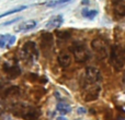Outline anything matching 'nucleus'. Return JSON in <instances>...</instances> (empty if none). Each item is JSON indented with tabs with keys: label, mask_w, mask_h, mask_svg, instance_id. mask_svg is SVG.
Returning <instances> with one entry per match:
<instances>
[{
	"label": "nucleus",
	"mask_w": 125,
	"mask_h": 120,
	"mask_svg": "<svg viewBox=\"0 0 125 120\" xmlns=\"http://www.w3.org/2000/svg\"><path fill=\"white\" fill-rule=\"evenodd\" d=\"M11 111L13 115L24 120H37L41 117L40 108L23 103L13 104L12 107H11Z\"/></svg>",
	"instance_id": "nucleus-1"
},
{
	"label": "nucleus",
	"mask_w": 125,
	"mask_h": 120,
	"mask_svg": "<svg viewBox=\"0 0 125 120\" xmlns=\"http://www.w3.org/2000/svg\"><path fill=\"white\" fill-rule=\"evenodd\" d=\"M101 80L102 75L99 69L95 67H87L84 73L82 74L81 80H80V85H81L82 90H84V88H88L92 85L99 84Z\"/></svg>",
	"instance_id": "nucleus-2"
},
{
	"label": "nucleus",
	"mask_w": 125,
	"mask_h": 120,
	"mask_svg": "<svg viewBox=\"0 0 125 120\" xmlns=\"http://www.w3.org/2000/svg\"><path fill=\"white\" fill-rule=\"evenodd\" d=\"M110 62L115 71H121L125 66V50L121 46L114 45L111 47Z\"/></svg>",
	"instance_id": "nucleus-3"
},
{
	"label": "nucleus",
	"mask_w": 125,
	"mask_h": 120,
	"mask_svg": "<svg viewBox=\"0 0 125 120\" xmlns=\"http://www.w3.org/2000/svg\"><path fill=\"white\" fill-rule=\"evenodd\" d=\"M70 51H71V54H73L75 60L77 62H79V63L87 62L91 58V55H90V52H89L87 46L84 45L83 43H80V42L73 43V45L70 46Z\"/></svg>",
	"instance_id": "nucleus-4"
},
{
	"label": "nucleus",
	"mask_w": 125,
	"mask_h": 120,
	"mask_svg": "<svg viewBox=\"0 0 125 120\" xmlns=\"http://www.w3.org/2000/svg\"><path fill=\"white\" fill-rule=\"evenodd\" d=\"M91 47L98 59H105L108 56H110L111 49L109 48V44L103 38H94L91 42Z\"/></svg>",
	"instance_id": "nucleus-5"
},
{
	"label": "nucleus",
	"mask_w": 125,
	"mask_h": 120,
	"mask_svg": "<svg viewBox=\"0 0 125 120\" xmlns=\"http://www.w3.org/2000/svg\"><path fill=\"white\" fill-rule=\"evenodd\" d=\"M22 52H23L24 59L30 62L35 61L40 56L39 48L34 42H26L22 47Z\"/></svg>",
	"instance_id": "nucleus-6"
},
{
	"label": "nucleus",
	"mask_w": 125,
	"mask_h": 120,
	"mask_svg": "<svg viewBox=\"0 0 125 120\" xmlns=\"http://www.w3.org/2000/svg\"><path fill=\"white\" fill-rule=\"evenodd\" d=\"M53 47V35L48 32H44L41 35V48L45 57H48Z\"/></svg>",
	"instance_id": "nucleus-7"
},
{
	"label": "nucleus",
	"mask_w": 125,
	"mask_h": 120,
	"mask_svg": "<svg viewBox=\"0 0 125 120\" xmlns=\"http://www.w3.org/2000/svg\"><path fill=\"white\" fill-rule=\"evenodd\" d=\"M100 92H101V86L99 84H95V85H92L88 88H84L83 93H82V97H83L84 102H92L98 99L100 95Z\"/></svg>",
	"instance_id": "nucleus-8"
},
{
	"label": "nucleus",
	"mask_w": 125,
	"mask_h": 120,
	"mask_svg": "<svg viewBox=\"0 0 125 120\" xmlns=\"http://www.w3.org/2000/svg\"><path fill=\"white\" fill-rule=\"evenodd\" d=\"M2 70L10 79H15V77H18L21 74V69L17 63L4 62L3 66H2Z\"/></svg>",
	"instance_id": "nucleus-9"
},
{
	"label": "nucleus",
	"mask_w": 125,
	"mask_h": 120,
	"mask_svg": "<svg viewBox=\"0 0 125 120\" xmlns=\"http://www.w3.org/2000/svg\"><path fill=\"white\" fill-rule=\"evenodd\" d=\"M64 22V17L62 14H57V15H54L52 17L48 22L46 23V28L47 30H54V28H58L59 26L62 24Z\"/></svg>",
	"instance_id": "nucleus-10"
},
{
	"label": "nucleus",
	"mask_w": 125,
	"mask_h": 120,
	"mask_svg": "<svg viewBox=\"0 0 125 120\" xmlns=\"http://www.w3.org/2000/svg\"><path fill=\"white\" fill-rule=\"evenodd\" d=\"M15 43V36L11 34H0V48H9Z\"/></svg>",
	"instance_id": "nucleus-11"
},
{
	"label": "nucleus",
	"mask_w": 125,
	"mask_h": 120,
	"mask_svg": "<svg viewBox=\"0 0 125 120\" xmlns=\"http://www.w3.org/2000/svg\"><path fill=\"white\" fill-rule=\"evenodd\" d=\"M57 61H58V64L62 67V68L66 69L68 68L71 64V56L68 51H62L59 52L58 57H57Z\"/></svg>",
	"instance_id": "nucleus-12"
},
{
	"label": "nucleus",
	"mask_w": 125,
	"mask_h": 120,
	"mask_svg": "<svg viewBox=\"0 0 125 120\" xmlns=\"http://www.w3.org/2000/svg\"><path fill=\"white\" fill-rule=\"evenodd\" d=\"M36 25H37V22L35 21V20H29V21L22 22V23L17 27L15 31H17V32H26V31L33 30Z\"/></svg>",
	"instance_id": "nucleus-13"
},
{
	"label": "nucleus",
	"mask_w": 125,
	"mask_h": 120,
	"mask_svg": "<svg viewBox=\"0 0 125 120\" xmlns=\"http://www.w3.org/2000/svg\"><path fill=\"white\" fill-rule=\"evenodd\" d=\"M56 108H57V111H58L59 114H62V115H66V114H68V112L71 111L70 105H68L67 103H62V102L57 104Z\"/></svg>",
	"instance_id": "nucleus-14"
},
{
	"label": "nucleus",
	"mask_w": 125,
	"mask_h": 120,
	"mask_svg": "<svg viewBox=\"0 0 125 120\" xmlns=\"http://www.w3.org/2000/svg\"><path fill=\"white\" fill-rule=\"evenodd\" d=\"M81 14L83 17H86V19L88 20H93L95 17L98 15V10H91V9H83V10L81 11Z\"/></svg>",
	"instance_id": "nucleus-15"
},
{
	"label": "nucleus",
	"mask_w": 125,
	"mask_h": 120,
	"mask_svg": "<svg viewBox=\"0 0 125 120\" xmlns=\"http://www.w3.org/2000/svg\"><path fill=\"white\" fill-rule=\"evenodd\" d=\"M114 13L119 17H125V4L123 2H116L114 4Z\"/></svg>",
	"instance_id": "nucleus-16"
},
{
	"label": "nucleus",
	"mask_w": 125,
	"mask_h": 120,
	"mask_svg": "<svg viewBox=\"0 0 125 120\" xmlns=\"http://www.w3.org/2000/svg\"><path fill=\"white\" fill-rule=\"evenodd\" d=\"M20 93V88L18 86H9L3 90V96H10V95H18Z\"/></svg>",
	"instance_id": "nucleus-17"
},
{
	"label": "nucleus",
	"mask_w": 125,
	"mask_h": 120,
	"mask_svg": "<svg viewBox=\"0 0 125 120\" xmlns=\"http://www.w3.org/2000/svg\"><path fill=\"white\" fill-rule=\"evenodd\" d=\"M56 35L58 38L66 41V39L70 38L71 36V31L70 30H64V31H56Z\"/></svg>",
	"instance_id": "nucleus-18"
},
{
	"label": "nucleus",
	"mask_w": 125,
	"mask_h": 120,
	"mask_svg": "<svg viewBox=\"0 0 125 120\" xmlns=\"http://www.w3.org/2000/svg\"><path fill=\"white\" fill-rule=\"evenodd\" d=\"M24 9H26V6H20V7H17V8L12 9V10H10V11H7V12H4V13H2V14H0V19H1V17H7V15L13 14V13H15V12H20V11L24 10Z\"/></svg>",
	"instance_id": "nucleus-19"
},
{
	"label": "nucleus",
	"mask_w": 125,
	"mask_h": 120,
	"mask_svg": "<svg viewBox=\"0 0 125 120\" xmlns=\"http://www.w3.org/2000/svg\"><path fill=\"white\" fill-rule=\"evenodd\" d=\"M71 0H53V1H50L47 2V6L48 7H56V6H59V4H64V3H68L70 2Z\"/></svg>",
	"instance_id": "nucleus-20"
},
{
	"label": "nucleus",
	"mask_w": 125,
	"mask_h": 120,
	"mask_svg": "<svg viewBox=\"0 0 125 120\" xmlns=\"http://www.w3.org/2000/svg\"><path fill=\"white\" fill-rule=\"evenodd\" d=\"M19 20H21V17H17V19H13V20H11V21H9V22H4L2 25H10V24H12V23H14V22H17V21H19Z\"/></svg>",
	"instance_id": "nucleus-21"
},
{
	"label": "nucleus",
	"mask_w": 125,
	"mask_h": 120,
	"mask_svg": "<svg viewBox=\"0 0 125 120\" xmlns=\"http://www.w3.org/2000/svg\"><path fill=\"white\" fill-rule=\"evenodd\" d=\"M122 82H123V84H125V70L123 72V77H122Z\"/></svg>",
	"instance_id": "nucleus-22"
},
{
	"label": "nucleus",
	"mask_w": 125,
	"mask_h": 120,
	"mask_svg": "<svg viewBox=\"0 0 125 120\" xmlns=\"http://www.w3.org/2000/svg\"><path fill=\"white\" fill-rule=\"evenodd\" d=\"M88 2H89V0H82L81 3L82 4H88Z\"/></svg>",
	"instance_id": "nucleus-23"
},
{
	"label": "nucleus",
	"mask_w": 125,
	"mask_h": 120,
	"mask_svg": "<svg viewBox=\"0 0 125 120\" xmlns=\"http://www.w3.org/2000/svg\"><path fill=\"white\" fill-rule=\"evenodd\" d=\"M79 112H86V109H82V107H80V109L78 110Z\"/></svg>",
	"instance_id": "nucleus-24"
},
{
	"label": "nucleus",
	"mask_w": 125,
	"mask_h": 120,
	"mask_svg": "<svg viewBox=\"0 0 125 120\" xmlns=\"http://www.w3.org/2000/svg\"><path fill=\"white\" fill-rule=\"evenodd\" d=\"M57 120H66L64 118V117H58V118H57Z\"/></svg>",
	"instance_id": "nucleus-25"
}]
</instances>
